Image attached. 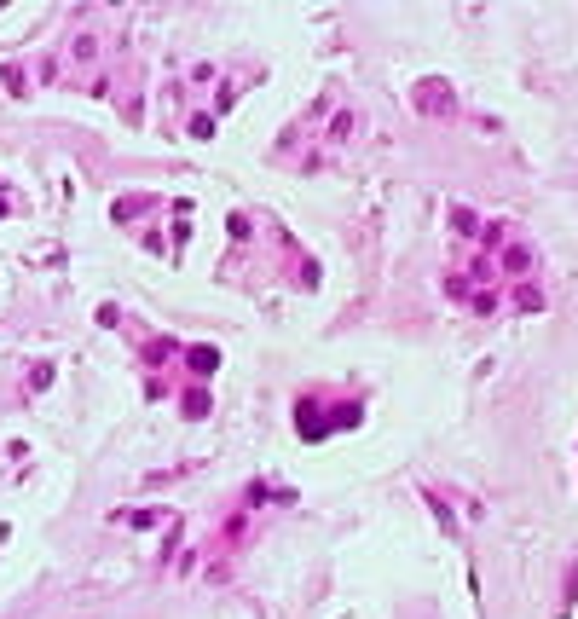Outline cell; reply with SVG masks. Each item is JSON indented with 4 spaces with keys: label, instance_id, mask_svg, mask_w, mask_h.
Wrapping results in <instances>:
<instances>
[{
    "label": "cell",
    "instance_id": "cell-1",
    "mask_svg": "<svg viewBox=\"0 0 578 619\" xmlns=\"http://www.w3.org/2000/svg\"><path fill=\"white\" fill-rule=\"evenodd\" d=\"M186 417H208V393H203V388L186 393Z\"/></svg>",
    "mask_w": 578,
    "mask_h": 619
}]
</instances>
